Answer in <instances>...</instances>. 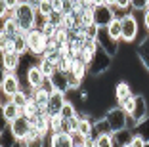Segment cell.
I'll list each match as a JSON object with an SVG mask.
<instances>
[{
    "label": "cell",
    "instance_id": "8",
    "mask_svg": "<svg viewBox=\"0 0 149 147\" xmlns=\"http://www.w3.org/2000/svg\"><path fill=\"white\" fill-rule=\"evenodd\" d=\"M0 90H2V95H6L8 100L13 98V95L21 90V82H19V78L15 77V73H4V75H2Z\"/></svg>",
    "mask_w": 149,
    "mask_h": 147
},
{
    "label": "cell",
    "instance_id": "17",
    "mask_svg": "<svg viewBox=\"0 0 149 147\" xmlns=\"http://www.w3.org/2000/svg\"><path fill=\"white\" fill-rule=\"evenodd\" d=\"M79 132L86 138H92L94 132H96V122L88 115H80V121H79Z\"/></svg>",
    "mask_w": 149,
    "mask_h": 147
},
{
    "label": "cell",
    "instance_id": "32",
    "mask_svg": "<svg viewBox=\"0 0 149 147\" xmlns=\"http://www.w3.org/2000/svg\"><path fill=\"white\" fill-rule=\"evenodd\" d=\"M80 21H82V27L94 25V8H84L80 12Z\"/></svg>",
    "mask_w": 149,
    "mask_h": 147
},
{
    "label": "cell",
    "instance_id": "14",
    "mask_svg": "<svg viewBox=\"0 0 149 147\" xmlns=\"http://www.w3.org/2000/svg\"><path fill=\"white\" fill-rule=\"evenodd\" d=\"M50 147H74L73 136L67 132H52L50 134Z\"/></svg>",
    "mask_w": 149,
    "mask_h": 147
},
{
    "label": "cell",
    "instance_id": "25",
    "mask_svg": "<svg viewBox=\"0 0 149 147\" xmlns=\"http://www.w3.org/2000/svg\"><path fill=\"white\" fill-rule=\"evenodd\" d=\"M38 67L42 69V73L46 75L48 78H50V77H52V75L57 71L56 63H54V61L50 59V57H46V56H42V57H40V61H38Z\"/></svg>",
    "mask_w": 149,
    "mask_h": 147
},
{
    "label": "cell",
    "instance_id": "5",
    "mask_svg": "<svg viewBox=\"0 0 149 147\" xmlns=\"http://www.w3.org/2000/svg\"><path fill=\"white\" fill-rule=\"evenodd\" d=\"M145 118H147V100H145L141 94H138L136 107H134V111L128 115V128L134 130L141 121H145Z\"/></svg>",
    "mask_w": 149,
    "mask_h": 147
},
{
    "label": "cell",
    "instance_id": "19",
    "mask_svg": "<svg viewBox=\"0 0 149 147\" xmlns=\"http://www.w3.org/2000/svg\"><path fill=\"white\" fill-rule=\"evenodd\" d=\"M115 134L113 132H105V134H97L94 138V147H115Z\"/></svg>",
    "mask_w": 149,
    "mask_h": 147
},
{
    "label": "cell",
    "instance_id": "38",
    "mask_svg": "<svg viewBox=\"0 0 149 147\" xmlns=\"http://www.w3.org/2000/svg\"><path fill=\"white\" fill-rule=\"evenodd\" d=\"M145 139L141 138V136H138V134H134V138H132V141H130V147H145Z\"/></svg>",
    "mask_w": 149,
    "mask_h": 147
},
{
    "label": "cell",
    "instance_id": "34",
    "mask_svg": "<svg viewBox=\"0 0 149 147\" xmlns=\"http://www.w3.org/2000/svg\"><path fill=\"white\" fill-rule=\"evenodd\" d=\"M67 86H69V90H79L80 86H82V80H80L79 77H74L73 73H67Z\"/></svg>",
    "mask_w": 149,
    "mask_h": 147
},
{
    "label": "cell",
    "instance_id": "27",
    "mask_svg": "<svg viewBox=\"0 0 149 147\" xmlns=\"http://www.w3.org/2000/svg\"><path fill=\"white\" fill-rule=\"evenodd\" d=\"M0 52H2V56H4V54L15 52V42H13V38H8V36H0Z\"/></svg>",
    "mask_w": 149,
    "mask_h": 147
},
{
    "label": "cell",
    "instance_id": "40",
    "mask_svg": "<svg viewBox=\"0 0 149 147\" xmlns=\"http://www.w3.org/2000/svg\"><path fill=\"white\" fill-rule=\"evenodd\" d=\"M52 4L56 12H63V0H52Z\"/></svg>",
    "mask_w": 149,
    "mask_h": 147
},
{
    "label": "cell",
    "instance_id": "2",
    "mask_svg": "<svg viewBox=\"0 0 149 147\" xmlns=\"http://www.w3.org/2000/svg\"><path fill=\"white\" fill-rule=\"evenodd\" d=\"M36 10L33 8V6H29L27 2H21V4L15 8V21L19 23V27H21L23 33H29V31H33L38 23H36Z\"/></svg>",
    "mask_w": 149,
    "mask_h": 147
},
{
    "label": "cell",
    "instance_id": "45",
    "mask_svg": "<svg viewBox=\"0 0 149 147\" xmlns=\"http://www.w3.org/2000/svg\"><path fill=\"white\" fill-rule=\"evenodd\" d=\"M120 147H130V143H128V145H120Z\"/></svg>",
    "mask_w": 149,
    "mask_h": 147
},
{
    "label": "cell",
    "instance_id": "7",
    "mask_svg": "<svg viewBox=\"0 0 149 147\" xmlns=\"http://www.w3.org/2000/svg\"><path fill=\"white\" fill-rule=\"evenodd\" d=\"M120 23H123V40L124 42H134L138 36V19L134 13H123L120 17Z\"/></svg>",
    "mask_w": 149,
    "mask_h": 147
},
{
    "label": "cell",
    "instance_id": "29",
    "mask_svg": "<svg viewBox=\"0 0 149 147\" xmlns=\"http://www.w3.org/2000/svg\"><path fill=\"white\" fill-rule=\"evenodd\" d=\"M136 98H138L136 94H132V95H128L126 100H123V101H118V107H120V109H123V111H126L128 115H130V113L134 111V107H136Z\"/></svg>",
    "mask_w": 149,
    "mask_h": 147
},
{
    "label": "cell",
    "instance_id": "26",
    "mask_svg": "<svg viewBox=\"0 0 149 147\" xmlns=\"http://www.w3.org/2000/svg\"><path fill=\"white\" fill-rule=\"evenodd\" d=\"M13 42H15V52H17L19 56H25V54L29 52V42H27V33H21L19 36H15V38H13Z\"/></svg>",
    "mask_w": 149,
    "mask_h": 147
},
{
    "label": "cell",
    "instance_id": "28",
    "mask_svg": "<svg viewBox=\"0 0 149 147\" xmlns=\"http://www.w3.org/2000/svg\"><path fill=\"white\" fill-rule=\"evenodd\" d=\"M134 134H138V136H141V138L145 139V141L149 143V117L145 118V121H141L140 124L134 128Z\"/></svg>",
    "mask_w": 149,
    "mask_h": 147
},
{
    "label": "cell",
    "instance_id": "23",
    "mask_svg": "<svg viewBox=\"0 0 149 147\" xmlns=\"http://www.w3.org/2000/svg\"><path fill=\"white\" fill-rule=\"evenodd\" d=\"M132 138H134V130L132 128H124L120 130V132H115V141H117V145H128V143L132 141Z\"/></svg>",
    "mask_w": 149,
    "mask_h": 147
},
{
    "label": "cell",
    "instance_id": "36",
    "mask_svg": "<svg viewBox=\"0 0 149 147\" xmlns=\"http://www.w3.org/2000/svg\"><path fill=\"white\" fill-rule=\"evenodd\" d=\"M132 8L138 10V12H143V10L149 8V4H147V0H132Z\"/></svg>",
    "mask_w": 149,
    "mask_h": 147
},
{
    "label": "cell",
    "instance_id": "16",
    "mask_svg": "<svg viewBox=\"0 0 149 147\" xmlns=\"http://www.w3.org/2000/svg\"><path fill=\"white\" fill-rule=\"evenodd\" d=\"M23 31L19 27V23L15 19H10V21H4L2 23V31H0V36H8V38H15L19 36Z\"/></svg>",
    "mask_w": 149,
    "mask_h": 147
},
{
    "label": "cell",
    "instance_id": "12",
    "mask_svg": "<svg viewBox=\"0 0 149 147\" xmlns=\"http://www.w3.org/2000/svg\"><path fill=\"white\" fill-rule=\"evenodd\" d=\"M27 84L31 88H42L48 84V77L42 73V69L38 65H31L27 69Z\"/></svg>",
    "mask_w": 149,
    "mask_h": 147
},
{
    "label": "cell",
    "instance_id": "44",
    "mask_svg": "<svg viewBox=\"0 0 149 147\" xmlns=\"http://www.w3.org/2000/svg\"><path fill=\"white\" fill-rule=\"evenodd\" d=\"M13 147H25V145H23V141H17V143H15Z\"/></svg>",
    "mask_w": 149,
    "mask_h": 147
},
{
    "label": "cell",
    "instance_id": "21",
    "mask_svg": "<svg viewBox=\"0 0 149 147\" xmlns=\"http://www.w3.org/2000/svg\"><path fill=\"white\" fill-rule=\"evenodd\" d=\"M128 95H132L130 84L124 82V80L117 82V86H115V100H117V103H118V101H123V100H126Z\"/></svg>",
    "mask_w": 149,
    "mask_h": 147
},
{
    "label": "cell",
    "instance_id": "48",
    "mask_svg": "<svg viewBox=\"0 0 149 147\" xmlns=\"http://www.w3.org/2000/svg\"><path fill=\"white\" fill-rule=\"evenodd\" d=\"M147 4H149V0H147Z\"/></svg>",
    "mask_w": 149,
    "mask_h": 147
},
{
    "label": "cell",
    "instance_id": "11",
    "mask_svg": "<svg viewBox=\"0 0 149 147\" xmlns=\"http://www.w3.org/2000/svg\"><path fill=\"white\" fill-rule=\"evenodd\" d=\"M67 101V95L65 92L61 90H52L50 94V100H48V105H46V113H48L50 117L52 115H61V109Z\"/></svg>",
    "mask_w": 149,
    "mask_h": 147
},
{
    "label": "cell",
    "instance_id": "46",
    "mask_svg": "<svg viewBox=\"0 0 149 147\" xmlns=\"http://www.w3.org/2000/svg\"><path fill=\"white\" fill-rule=\"evenodd\" d=\"M74 147H84V145H74Z\"/></svg>",
    "mask_w": 149,
    "mask_h": 147
},
{
    "label": "cell",
    "instance_id": "30",
    "mask_svg": "<svg viewBox=\"0 0 149 147\" xmlns=\"http://www.w3.org/2000/svg\"><path fill=\"white\" fill-rule=\"evenodd\" d=\"M36 12H38V15H40L42 19H46V17L50 15V13L54 12V4H52V0H42Z\"/></svg>",
    "mask_w": 149,
    "mask_h": 147
},
{
    "label": "cell",
    "instance_id": "20",
    "mask_svg": "<svg viewBox=\"0 0 149 147\" xmlns=\"http://www.w3.org/2000/svg\"><path fill=\"white\" fill-rule=\"evenodd\" d=\"M44 143H46V136L38 134V132L33 128L31 134L27 136V139L23 141V145H25V147H44Z\"/></svg>",
    "mask_w": 149,
    "mask_h": 147
},
{
    "label": "cell",
    "instance_id": "39",
    "mask_svg": "<svg viewBox=\"0 0 149 147\" xmlns=\"http://www.w3.org/2000/svg\"><path fill=\"white\" fill-rule=\"evenodd\" d=\"M128 8H132V0H117L113 10H128Z\"/></svg>",
    "mask_w": 149,
    "mask_h": 147
},
{
    "label": "cell",
    "instance_id": "9",
    "mask_svg": "<svg viewBox=\"0 0 149 147\" xmlns=\"http://www.w3.org/2000/svg\"><path fill=\"white\" fill-rule=\"evenodd\" d=\"M115 17H117V15H115V10L111 8V6H107V4L94 6V25L107 27Z\"/></svg>",
    "mask_w": 149,
    "mask_h": 147
},
{
    "label": "cell",
    "instance_id": "43",
    "mask_svg": "<svg viewBox=\"0 0 149 147\" xmlns=\"http://www.w3.org/2000/svg\"><path fill=\"white\" fill-rule=\"evenodd\" d=\"M105 4L111 6V8H115V4H117V0H105Z\"/></svg>",
    "mask_w": 149,
    "mask_h": 147
},
{
    "label": "cell",
    "instance_id": "22",
    "mask_svg": "<svg viewBox=\"0 0 149 147\" xmlns=\"http://www.w3.org/2000/svg\"><path fill=\"white\" fill-rule=\"evenodd\" d=\"M71 73H73L74 77H79L80 80H84V78H86V75L90 73V69H88V65L84 63L82 59L74 57V65H73V69H71Z\"/></svg>",
    "mask_w": 149,
    "mask_h": 147
},
{
    "label": "cell",
    "instance_id": "33",
    "mask_svg": "<svg viewBox=\"0 0 149 147\" xmlns=\"http://www.w3.org/2000/svg\"><path fill=\"white\" fill-rule=\"evenodd\" d=\"M46 19H48L52 25H56V27H63V21H65V13H63V12H56V10H54V12L50 13Z\"/></svg>",
    "mask_w": 149,
    "mask_h": 147
},
{
    "label": "cell",
    "instance_id": "47",
    "mask_svg": "<svg viewBox=\"0 0 149 147\" xmlns=\"http://www.w3.org/2000/svg\"><path fill=\"white\" fill-rule=\"evenodd\" d=\"M145 147H149V143H145Z\"/></svg>",
    "mask_w": 149,
    "mask_h": 147
},
{
    "label": "cell",
    "instance_id": "37",
    "mask_svg": "<svg viewBox=\"0 0 149 147\" xmlns=\"http://www.w3.org/2000/svg\"><path fill=\"white\" fill-rule=\"evenodd\" d=\"M19 4H21V0H0V8H12V10H15Z\"/></svg>",
    "mask_w": 149,
    "mask_h": 147
},
{
    "label": "cell",
    "instance_id": "15",
    "mask_svg": "<svg viewBox=\"0 0 149 147\" xmlns=\"http://www.w3.org/2000/svg\"><path fill=\"white\" fill-rule=\"evenodd\" d=\"M19 61H21V56L17 52L4 54L2 56V71L4 73H15V69L19 67Z\"/></svg>",
    "mask_w": 149,
    "mask_h": 147
},
{
    "label": "cell",
    "instance_id": "13",
    "mask_svg": "<svg viewBox=\"0 0 149 147\" xmlns=\"http://www.w3.org/2000/svg\"><path fill=\"white\" fill-rule=\"evenodd\" d=\"M21 115H23L21 107H17V105L13 103L12 100L2 101V118H4V122H6V124L13 122L17 117H21Z\"/></svg>",
    "mask_w": 149,
    "mask_h": 147
},
{
    "label": "cell",
    "instance_id": "24",
    "mask_svg": "<svg viewBox=\"0 0 149 147\" xmlns=\"http://www.w3.org/2000/svg\"><path fill=\"white\" fill-rule=\"evenodd\" d=\"M107 31H109V35L113 36L115 40H123V23H120V17H115L113 21L107 25Z\"/></svg>",
    "mask_w": 149,
    "mask_h": 147
},
{
    "label": "cell",
    "instance_id": "18",
    "mask_svg": "<svg viewBox=\"0 0 149 147\" xmlns=\"http://www.w3.org/2000/svg\"><path fill=\"white\" fill-rule=\"evenodd\" d=\"M138 57H140L141 65H143V69L149 73V36H145L140 44H138Z\"/></svg>",
    "mask_w": 149,
    "mask_h": 147
},
{
    "label": "cell",
    "instance_id": "4",
    "mask_svg": "<svg viewBox=\"0 0 149 147\" xmlns=\"http://www.w3.org/2000/svg\"><path fill=\"white\" fill-rule=\"evenodd\" d=\"M111 67V56L103 50L101 46H97L96 54H94V59L92 63L88 65V69H90V75L92 77H100V75H103L107 69Z\"/></svg>",
    "mask_w": 149,
    "mask_h": 147
},
{
    "label": "cell",
    "instance_id": "31",
    "mask_svg": "<svg viewBox=\"0 0 149 147\" xmlns=\"http://www.w3.org/2000/svg\"><path fill=\"white\" fill-rule=\"evenodd\" d=\"M61 117L63 118H74V117H79V113H77V109H74L73 101H69V100L65 101V105H63V109H61Z\"/></svg>",
    "mask_w": 149,
    "mask_h": 147
},
{
    "label": "cell",
    "instance_id": "3",
    "mask_svg": "<svg viewBox=\"0 0 149 147\" xmlns=\"http://www.w3.org/2000/svg\"><path fill=\"white\" fill-rule=\"evenodd\" d=\"M105 121H107V124H109L111 132L115 134V132H120V130L128 128V113L123 111V109L117 105V107L109 109V111L105 113Z\"/></svg>",
    "mask_w": 149,
    "mask_h": 147
},
{
    "label": "cell",
    "instance_id": "10",
    "mask_svg": "<svg viewBox=\"0 0 149 147\" xmlns=\"http://www.w3.org/2000/svg\"><path fill=\"white\" fill-rule=\"evenodd\" d=\"M97 44H100L103 50H105L107 54H109L111 57L115 56V54L118 52V40H115L113 36L109 35V31H107V27H100V31H97V36H96Z\"/></svg>",
    "mask_w": 149,
    "mask_h": 147
},
{
    "label": "cell",
    "instance_id": "6",
    "mask_svg": "<svg viewBox=\"0 0 149 147\" xmlns=\"http://www.w3.org/2000/svg\"><path fill=\"white\" fill-rule=\"evenodd\" d=\"M10 128H12V132H13V136H15L17 141H25L27 136L31 134V130H33V121L27 118L25 115H21V117H17L13 122H10Z\"/></svg>",
    "mask_w": 149,
    "mask_h": 147
},
{
    "label": "cell",
    "instance_id": "42",
    "mask_svg": "<svg viewBox=\"0 0 149 147\" xmlns=\"http://www.w3.org/2000/svg\"><path fill=\"white\" fill-rule=\"evenodd\" d=\"M40 2H42V0H27V4H29V6H33V8H35V10H38Z\"/></svg>",
    "mask_w": 149,
    "mask_h": 147
},
{
    "label": "cell",
    "instance_id": "41",
    "mask_svg": "<svg viewBox=\"0 0 149 147\" xmlns=\"http://www.w3.org/2000/svg\"><path fill=\"white\" fill-rule=\"evenodd\" d=\"M141 19H143V27L149 31V8L143 10V17H141Z\"/></svg>",
    "mask_w": 149,
    "mask_h": 147
},
{
    "label": "cell",
    "instance_id": "35",
    "mask_svg": "<svg viewBox=\"0 0 149 147\" xmlns=\"http://www.w3.org/2000/svg\"><path fill=\"white\" fill-rule=\"evenodd\" d=\"M61 124H63L61 115H52L50 117V128H52V132H61Z\"/></svg>",
    "mask_w": 149,
    "mask_h": 147
},
{
    "label": "cell",
    "instance_id": "1",
    "mask_svg": "<svg viewBox=\"0 0 149 147\" xmlns=\"http://www.w3.org/2000/svg\"><path fill=\"white\" fill-rule=\"evenodd\" d=\"M50 36L44 33L40 27H35L33 31H29L27 33V42H29V54H33V56H38L42 57L44 54H46V50H48L50 46Z\"/></svg>",
    "mask_w": 149,
    "mask_h": 147
}]
</instances>
